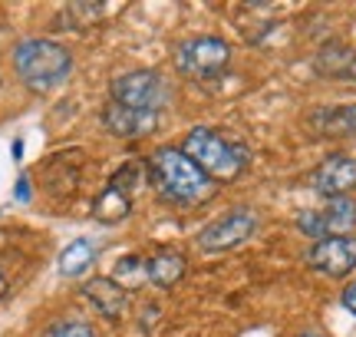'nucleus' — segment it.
Instances as JSON below:
<instances>
[{
    "label": "nucleus",
    "mask_w": 356,
    "mask_h": 337,
    "mask_svg": "<svg viewBox=\"0 0 356 337\" xmlns=\"http://www.w3.org/2000/svg\"><path fill=\"white\" fill-rule=\"evenodd\" d=\"M257 228V215L251 208H234L228 215H221L218 221H211L202 235H198V248L202 251H228V248L248 242Z\"/></svg>",
    "instance_id": "nucleus-7"
},
{
    "label": "nucleus",
    "mask_w": 356,
    "mask_h": 337,
    "mask_svg": "<svg viewBox=\"0 0 356 337\" xmlns=\"http://www.w3.org/2000/svg\"><path fill=\"white\" fill-rule=\"evenodd\" d=\"M297 228L310 238H340L346 235L350 228H356V202L350 198H330L327 205L320 208H304L297 215Z\"/></svg>",
    "instance_id": "nucleus-6"
},
{
    "label": "nucleus",
    "mask_w": 356,
    "mask_h": 337,
    "mask_svg": "<svg viewBox=\"0 0 356 337\" xmlns=\"http://www.w3.org/2000/svg\"><path fill=\"white\" fill-rule=\"evenodd\" d=\"M310 126L320 136H356V103L350 106H323L310 116Z\"/></svg>",
    "instance_id": "nucleus-13"
},
{
    "label": "nucleus",
    "mask_w": 356,
    "mask_h": 337,
    "mask_svg": "<svg viewBox=\"0 0 356 337\" xmlns=\"http://www.w3.org/2000/svg\"><path fill=\"white\" fill-rule=\"evenodd\" d=\"M343 304H346V308H350V311L356 314V285H350V288H346V291H343Z\"/></svg>",
    "instance_id": "nucleus-19"
},
{
    "label": "nucleus",
    "mask_w": 356,
    "mask_h": 337,
    "mask_svg": "<svg viewBox=\"0 0 356 337\" xmlns=\"http://www.w3.org/2000/svg\"><path fill=\"white\" fill-rule=\"evenodd\" d=\"M185 258L175 251H159L152 258H145V281H152L159 288H172L185 278Z\"/></svg>",
    "instance_id": "nucleus-14"
},
{
    "label": "nucleus",
    "mask_w": 356,
    "mask_h": 337,
    "mask_svg": "<svg viewBox=\"0 0 356 337\" xmlns=\"http://www.w3.org/2000/svg\"><path fill=\"white\" fill-rule=\"evenodd\" d=\"M304 337H317V334H304Z\"/></svg>",
    "instance_id": "nucleus-21"
},
{
    "label": "nucleus",
    "mask_w": 356,
    "mask_h": 337,
    "mask_svg": "<svg viewBox=\"0 0 356 337\" xmlns=\"http://www.w3.org/2000/svg\"><path fill=\"white\" fill-rule=\"evenodd\" d=\"M231 63V47L221 37H191L175 50V66L191 79H215Z\"/></svg>",
    "instance_id": "nucleus-4"
},
{
    "label": "nucleus",
    "mask_w": 356,
    "mask_h": 337,
    "mask_svg": "<svg viewBox=\"0 0 356 337\" xmlns=\"http://www.w3.org/2000/svg\"><path fill=\"white\" fill-rule=\"evenodd\" d=\"M307 265L320 274L343 278L356 268V235H340V238H323L307 251Z\"/></svg>",
    "instance_id": "nucleus-8"
},
{
    "label": "nucleus",
    "mask_w": 356,
    "mask_h": 337,
    "mask_svg": "<svg viewBox=\"0 0 356 337\" xmlns=\"http://www.w3.org/2000/svg\"><path fill=\"white\" fill-rule=\"evenodd\" d=\"M109 96H113V103L159 113L162 103L168 100V90L159 73H152V70H132V73H122V77H115L109 83Z\"/></svg>",
    "instance_id": "nucleus-5"
},
{
    "label": "nucleus",
    "mask_w": 356,
    "mask_h": 337,
    "mask_svg": "<svg viewBox=\"0 0 356 337\" xmlns=\"http://www.w3.org/2000/svg\"><path fill=\"white\" fill-rule=\"evenodd\" d=\"M149 182L168 205H198L215 192V182L185 156V149H168V146L149 159Z\"/></svg>",
    "instance_id": "nucleus-1"
},
{
    "label": "nucleus",
    "mask_w": 356,
    "mask_h": 337,
    "mask_svg": "<svg viewBox=\"0 0 356 337\" xmlns=\"http://www.w3.org/2000/svg\"><path fill=\"white\" fill-rule=\"evenodd\" d=\"M47 337H92V327L79 324V321H60L47 331Z\"/></svg>",
    "instance_id": "nucleus-18"
},
{
    "label": "nucleus",
    "mask_w": 356,
    "mask_h": 337,
    "mask_svg": "<svg viewBox=\"0 0 356 337\" xmlns=\"http://www.w3.org/2000/svg\"><path fill=\"white\" fill-rule=\"evenodd\" d=\"M102 123H106V130L119 136V139H142V136H149L155 132L159 126V113H149V109H132V106H122V103H106L102 109Z\"/></svg>",
    "instance_id": "nucleus-9"
},
{
    "label": "nucleus",
    "mask_w": 356,
    "mask_h": 337,
    "mask_svg": "<svg viewBox=\"0 0 356 337\" xmlns=\"http://www.w3.org/2000/svg\"><path fill=\"white\" fill-rule=\"evenodd\" d=\"M13 70L33 93H50L70 77L73 56L53 40H24L13 50Z\"/></svg>",
    "instance_id": "nucleus-2"
},
{
    "label": "nucleus",
    "mask_w": 356,
    "mask_h": 337,
    "mask_svg": "<svg viewBox=\"0 0 356 337\" xmlns=\"http://www.w3.org/2000/svg\"><path fill=\"white\" fill-rule=\"evenodd\" d=\"M314 70L327 79H346V83H356V50L350 47H340V43H330L314 56Z\"/></svg>",
    "instance_id": "nucleus-12"
},
{
    "label": "nucleus",
    "mask_w": 356,
    "mask_h": 337,
    "mask_svg": "<svg viewBox=\"0 0 356 337\" xmlns=\"http://www.w3.org/2000/svg\"><path fill=\"white\" fill-rule=\"evenodd\" d=\"M96 255H99V245H96V242H89V238H76V242L60 255V274H63V278H79V274L96 261Z\"/></svg>",
    "instance_id": "nucleus-15"
},
{
    "label": "nucleus",
    "mask_w": 356,
    "mask_h": 337,
    "mask_svg": "<svg viewBox=\"0 0 356 337\" xmlns=\"http://www.w3.org/2000/svg\"><path fill=\"white\" fill-rule=\"evenodd\" d=\"M185 156L211 182H234L248 168V149L244 146L231 143L228 136H221L218 130H204V126L188 132Z\"/></svg>",
    "instance_id": "nucleus-3"
},
{
    "label": "nucleus",
    "mask_w": 356,
    "mask_h": 337,
    "mask_svg": "<svg viewBox=\"0 0 356 337\" xmlns=\"http://www.w3.org/2000/svg\"><path fill=\"white\" fill-rule=\"evenodd\" d=\"M310 185L320 195L343 198L350 189H356V159L353 156H330L310 172Z\"/></svg>",
    "instance_id": "nucleus-10"
},
{
    "label": "nucleus",
    "mask_w": 356,
    "mask_h": 337,
    "mask_svg": "<svg viewBox=\"0 0 356 337\" xmlns=\"http://www.w3.org/2000/svg\"><path fill=\"white\" fill-rule=\"evenodd\" d=\"M83 295H86V298L99 308L102 318H109V321H119V318L126 314L129 295H126V288L115 285L113 278H92V281L83 288Z\"/></svg>",
    "instance_id": "nucleus-11"
},
{
    "label": "nucleus",
    "mask_w": 356,
    "mask_h": 337,
    "mask_svg": "<svg viewBox=\"0 0 356 337\" xmlns=\"http://www.w3.org/2000/svg\"><path fill=\"white\" fill-rule=\"evenodd\" d=\"M63 13L70 20H79V26H89V24H99L102 3H70Z\"/></svg>",
    "instance_id": "nucleus-17"
},
{
    "label": "nucleus",
    "mask_w": 356,
    "mask_h": 337,
    "mask_svg": "<svg viewBox=\"0 0 356 337\" xmlns=\"http://www.w3.org/2000/svg\"><path fill=\"white\" fill-rule=\"evenodd\" d=\"M132 212V195L106 185V192L96 198V219L99 221H122Z\"/></svg>",
    "instance_id": "nucleus-16"
},
{
    "label": "nucleus",
    "mask_w": 356,
    "mask_h": 337,
    "mask_svg": "<svg viewBox=\"0 0 356 337\" xmlns=\"http://www.w3.org/2000/svg\"><path fill=\"white\" fill-rule=\"evenodd\" d=\"M7 295V281H3V274H0V298Z\"/></svg>",
    "instance_id": "nucleus-20"
}]
</instances>
